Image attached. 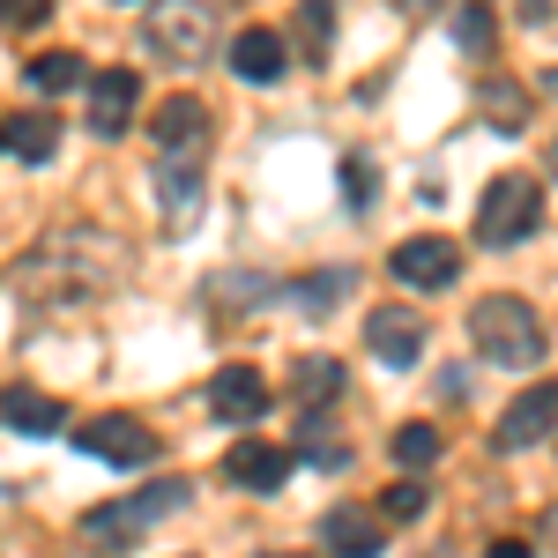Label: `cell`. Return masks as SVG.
Wrapping results in <instances>:
<instances>
[{"instance_id": "cell-1", "label": "cell", "mask_w": 558, "mask_h": 558, "mask_svg": "<svg viewBox=\"0 0 558 558\" xmlns=\"http://www.w3.org/2000/svg\"><path fill=\"white\" fill-rule=\"evenodd\" d=\"M470 336L484 350V365H544V320L514 299V291H499V299H484L470 313Z\"/></svg>"}, {"instance_id": "cell-2", "label": "cell", "mask_w": 558, "mask_h": 558, "mask_svg": "<svg viewBox=\"0 0 558 558\" xmlns=\"http://www.w3.org/2000/svg\"><path fill=\"white\" fill-rule=\"evenodd\" d=\"M186 507V484H142V492H128V499H112V507H89L83 514V536L89 544H134L142 529H157L165 514H179Z\"/></svg>"}, {"instance_id": "cell-3", "label": "cell", "mask_w": 558, "mask_h": 558, "mask_svg": "<svg viewBox=\"0 0 558 558\" xmlns=\"http://www.w3.org/2000/svg\"><path fill=\"white\" fill-rule=\"evenodd\" d=\"M536 216H544L536 179L499 172L492 186H484V202H476V239H484V246H521V239L536 231Z\"/></svg>"}, {"instance_id": "cell-4", "label": "cell", "mask_w": 558, "mask_h": 558, "mask_svg": "<svg viewBox=\"0 0 558 558\" xmlns=\"http://www.w3.org/2000/svg\"><path fill=\"white\" fill-rule=\"evenodd\" d=\"M387 268H395L410 291H447V283L462 276V246L439 239V231H425V239H402V246L387 254Z\"/></svg>"}, {"instance_id": "cell-5", "label": "cell", "mask_w": 558, "mask_h": 558, "mask_svg": "<svg viewBox=\"0 0 558 558\" xmlns=\"http://www.w3.org/2000/svg\"><path fill=\"white\" fill-rule=\"evenodd\" d=\"M365 350L402 373V365L425 357V320H417L410 305H373V313H365Z\"/></svg>"}, {"instance_id": "cell-6", "label": "cell", "mask_w": 558, "mask_h": 558, "mask_svg": "<svg viewBox=\"0 0 558 558\" xmlns=\"http://www.w3.org/2000/svg\"><path fill=\"white\" fill-rule=\"evenodd\" d=\"M75 447L83 454H97V462H157V432L134 425V417H89V425H75Z\"/></svg>"}, {"instance_id": "cell-7", "label": "cell", "mask_w": 558, "mask_h": 558, "mask_svg": "<svg viewBox=\"0 0 558 558\" xmlns=\"http://www.w3.org/2000/svg\"><path fill=\"white\" fill-rule=\"evenodd\" d=\"M149 52L194 68L209 52V8H149Z\"/></svg>"}, {"instance_id": "cell-8", "label": "cell", "mask_w": 558, "mask_h": 558, "mask_svg": "<svg viewBox=\"0 0 558 558\" xmlns=\"http://www.w3.org/2000/svg\"><path fill=\"white\" fill-rule=\"evenodd\" d=\"M558 432V380H544V387H529L521 402H507V417H499V447L507 454H521V447H536V439H551Z\"/></svg>"}, {"instance_id": "cell-9", "label": "cell", "mask_w": 558, "mask_h": 558, "mask_svg": "<svg viewBox=\"0 0 558 558\" xmlns=\"http://www.w3.org/2000/svg\"><path fill=\"white\" fill-rule=\"evenodd\" d=\"M223 476H231L239 492H276V484L291 476V447H268V439H239V447L223 454Z\"/></svg>"}, {"instance_id": "cell-10", "label": "cell", "mask_w": 558, "mask_h": 558, "mask_svg": "<svg viewBox=\"0 0 558 558\" xmlns=\"http://www.w3.org/2000/svg\"><path fill=\"white\" fill-rule=\"evenodd\" d=\"M209 410L223 417V425H254L260 410H268L260 373H254V365H223V373H216V387H209Z\"/></svg>"}, {"instance_id": "cell-11", "label": "cell", "mask_w": 558, "mask_h": 558, "mask_svg": "<svg viewBox=\"0 0 558 558\" xmlns=\"http://www.w3.org/2000/svg\"><path fill=\"white\" fill-rule=\"evenodd\" d=\"M128 112H134V68H97L89 75V128L128 134Z\"/></svg>"}, {"instance_id": "cell-12", "label": "cell", "mask_w": 558, "mask_h": 558, "mask_svg": "<svg viewBox=\"0 0 558 558\" xmlns=\"http://www.w3.org/2000/svg\"><path fill=\"white\" fill-rule=\"evenodd\" d=\"M231 75L254 83V89L283 83V38H276V31H239V45H231Z\"/></svg>"}, {"instance_id": "cell-13", "label": "cell", "mask_w": 558, "mask_h": 558, "mask_svg": "<svg viewBox=\"0 0 558 558\" xmlns=\"http://www.w3.org/2000/svg\"><path fill=\"white\" fill-rule=\"evenodd\" d=\"M202 128H209V112H202L194 97H165V105H157V149H165V157L202 149Z\"/></svg>"}, {"instance_id": "cell-14", "label": "cell", "mask_w": 558, "mask_h": 558, "mask_svg": "<svg viewBox=\"0 0 558 558\" xmlns=\"http://www.w3.org/2000/svg\"><path fill=\"white\" fill-rule=\"evenodd\" d=\"M320 536L336 544V558H380V529H373V521L357 514V507H328Z\"/></svg>"}, {"instance_id": "cell-15", "label": "cell", "mask_w": 558, "mask_h": 558, "mask_svg": "<svg viewBox=\"0 0 558 558\" xmlns=\"http://www.w3.org/2000/svg\"><path fill=\"white\" fill-rule=\"evenodd\" d=\"M0 417L15 432H60L68 425V410H60L52 395H38V387H8V395H0Z\"/></svg>"}, {"instance_id": "cell-16", "label": "cell", "mask_w": 558, "mask_h": 558, "mask_svg": "<svg viewBox=\"0 0 558 558\" xmlns=\"http://www.w3.org/2000/svg\"><path fill=\"white\" fill-rule=\"evenodd\" d=\"M291 395H299V410L336 402V395H343V365H336V357H305L299 373H291Z\"/></svg>"}, {"instance_id": "cell-17", "label": "cell", "mask_w": 558, "mask_h": 558, "mask_svg": "<svg viewBox=\"0 0 558 558\" xmlns=\"http://www.w3.org/2000/svg\"><path fill=\"white\" fill-rule=\"evenodd\" d=\"M8 149H15L23 165H45V157L60 149V134H52L45 112H23V120H8Z\"/></svg>"}, {"instance_id": "cell-18", "label": "cell", "mask_w": 558, "mask_h": 558, "mask_svg": "<svg viewBox=\"0 0 558 558\" xmlns=\"http://www.w3.org/2000/svg\"><path fill=\"white\" fill-rule=\"evenodd\" d=\"M83 83V60H75V52H45V60H31V89H45V97H52V89H75Z\"/></svg>"}, {"instance_id": "cell-19", "label": "cell", "mask_w": 558, "mask_h": 558, "mask_svg": "<svg viewBox=\"0 0 558 558\" xmlns=\"http://www.w3.org/2000/svg\"><path fill=\"white\" fill-rule=\"evenodd\" d=\"M395 462H402V470H432V462H439V432L432 425H402L395 432Z\"/></svg>"}, {"instance_id": "cell-20", "label": "cell", "mask_w": 558, "mask_h": 558, "mask_svg": "<svg viewBox=\"0 0 558 558\" xmlns=\"http://www.w3.org/2000/svg\"><path fill=\"white\" fill-rule=\"evenodd\" d=\"M425 499H432V484H417V476H402V484H387L380 514H387V521H417V514H425Z\"/></svg>"}, {"instance_id": "cell-21", "label": "cell", "mask_w": 558, "mask_h": 558, "mask_svg": "<svg viewBox=\"0 0 558 558\" xmlns=\"http://www.w3.org/2000/svg\"><path fill=\"white\" fill-rule=\"evenodd\" d=\"M45 15H52V0H0V23L8 31H38Z\"/></svg>"}, {"instance_id": "cell-22", "label": "cell", "mask_w": 558, "mask_h": 558, "mask_svg": "<svg viewBox=\"0 0 558 558\" xmlns=\"http://www.w3.org/2000/svg\"><path fill=\"white\" fill-rule=\"evenodd\" d=\"M343 202H350V209H365V202H373V165L343 157Z\"/></svg>"}, {"instance_id": "cell-23", "label": "cell", "mask_w": 558, "mask_h": 558, "mask_svg": "<svg viewBox=\"0 0 558 558\" xmlns=\"http://www.w3.org/2000/svg\"><path fill=\"white\" fill-rule=\"evenodd\" d=\"M343 291H350V276L336 268V276H320V283H305L299 299H305V313H328V299H343Z\"/></svg>"}, {"instance_id": "cell-24", "label": "cell", "mask_w": 558, "mask_h": 558, "mask_svg": "<svg viewBox=\"0 0 558 558\" xmlns=\"http://www.w3.org/2000/svg\"><path fill=\"white\" fill-rule=\"evenodd\" d=\"M454 38L462 45H492V23H484V15H454Z\"/></svg>"}, {"instance_id": "cell-25", "label": "cell", "mask_w": 558, "mask_h": 558, "mask_svg": "<svg viewBox=\"0 0 558 558\" xmlns=\"http://www.w3.org/2000/svg\"><path fill=\"white\" fill-rule=\"evenodd\" d=\"M299 23H305V38H313V45H328V8H305Z\"/></svg>"}, {"instance_id": "cell-26", "label": "cell", "mask_w": 558, "mask_h": 558, "mask_svg": "<svg viewBox=\"0 0 558 558\" xmlns=\"http://www.w3.org/2000/svg\"><path fill=\"white\" fill-rule=\"evenodd\" d=\"M484 558H529V544L521 536H499V544H484Z\"/></svg>"}, {"instance_id": "cell-27", "label": "cell", "mask_w": 558, "mask_h": 558, "mask_svg": "<svg viewBox=\"0 0 558 558\" xmlns=\"http://www.w3.org/2000/svg\"><path fill=\"white\" fill-rule=\"evenodd\" d=\"M544 529H551V536H558V514H551V521H544Z\"/></svg>"}, {"instance_id": "cell-28", "label": "cell", "mask_w": 558, "mask_h": 558, "mask_svg": "<svg viewBox=\"0 0 558 558\" xmlns=\"http://www.w3.org/2000/svg\"><path fill=\"white\" fill-rule=\"evenodd\" d=\"M260 558H291V551H260Z\"/></svg>"}, {"instance_id": "cell-29", "label": "cell", "mask_w": 558, "mask_h": 558, "mask_svg": "<svg viewBox=\"0 0 558 558\" xmlns=\"http://www.w3.org/2000/svg\"><path fill=\"white\" fill-rule=\"evenodd\" d=\"M0 142H8V134H0Z\"/></svg>"}]
</instances>
